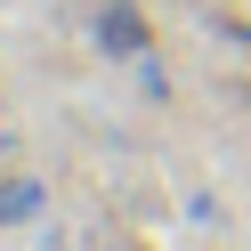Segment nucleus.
Here are the masks:
<instances>
[{"mask_svg": "<svg viewBox=\"0 0 251 251\" xmlns=\"http://www.w3.org/2000/svg\"><path fill=\"white\" fill-rule=\"evenodd\" d=\"M33 211H41V178H0V227H17Z\"/></svg>", "mask_w": 251, "mask_h": 251, "instance_id": "nucleus-2", "label": "nucleus"}, {"mask_svg": "<svg viewBox=\"0 0 251 251\" xmlns=\"http://www.w3.org/2000/svg\"><path fill=\"white\" fill-rule=\"evenodd\" d=\"M98 41H105V49H114V57H138V49H146V17H138V8H122V0H114V8H105V17H98Z\"/></svg>", "mask_w": 251, "mask_h": 251, "instance_id": "nucleus-1", "label": "nucleus"}]
</instances>
